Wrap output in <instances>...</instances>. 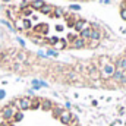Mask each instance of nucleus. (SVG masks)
Returning <instances> with one entry per match:
<instances>
[{
	"instance_id": "1",
	"label": "nucleus",
	"mask_w": 126,
	"mask_h": 126,
	"mask_svg": "<svg viewBox=\"0 0 126 126\" xmlns=\"http://www.w3.org/2000/svg\"><path fill=\"white\" fill-rule=\"evenodd\" d=\"M4 13L15 31L50 51L97 48L82 38V32L95 24L60 6L44 0H18L9 3Z\"/></svg>"
},
{
	"instance_id": "2",
	"label": "nucleus",
	"mask_w": 126,
	"mask_h": 126,
	"mask_svg": "<svg viewBox=\"0 0 126 126\" xmlns=\"http://www.w3.org/2000/svg\"><path fill=\"white\" fill-rule=\"evenodd\" d=\"M0 126H82L62 103L44 95H16L0 106Z\"/></svg>"
},
{
	"instance_id": "3",
	"label": "nucleus",
	"mask_w": 126,
	"mask_h": 126,
	"mask_svg": "<svg viewBox=\"0 0 126 126\" xmlns=\"http://www.w3.org/2000/svg\"><path fill=\"white\" fill-rule=\"evenodd\" d=\"M120 10H126V0H123L120 3Z\"/></svg>"
}]
</instances>
